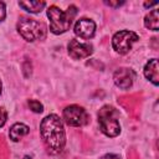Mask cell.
<instances>
[{"label": "cell", "instance_id": "1", "mask_svg": "<svg viewBox=\"0 0 159 159\" xmlns=\"http://www.w3.org/2000/svg\"><path fill=\"white\" fill-rule=\"evenodd\" d=\"M40 133L51 154H58L63 150L66 144V132L63 123L57 114H48L42 119L40 124Z\"/></svg>", "mask_w": 159, "mask_h": 159}, {"label": "cell", "instance_id": "2", "mask_svg": "<svg viewBox=\"0 0 159 159\" xmlns=\"http://www.w3.org/2000/svg\"><path fill=\"white\" fill-rule=\"evenodd\" d=\"M76 14H77V7L75 5H70L66 11L61 10L56 5H51L47 9L51 32H53L55 35H60L70 30Z\"/></svg>", "mask_w": 159, "mask_h": 159}, {"label": "cell", "instance_id": "3", "mask_svg": "<svg viewBox=\"0 0 159 159\" xmlns=\"http://www.w3.org/2000/svg\"><path fill=\"white\" fill-rule=\"evenodd\" d=\"M19 34L29 42H34L37 40H45L47 35V26L39 20L22 16L17 22Z\"/></svg>", "mask_w": 159, "mask_h": 159}, {"label": "cell", "instance_id": "4", "mask_svg": "<svg viewBox=\"0 0 159 159\" xmlns=\"http://www.w3.org/2000/svg\"><path fill=\"white\" fill-rule=\"evenodd\" d=\"M98 124L101 132L107 137H117L120 133V125L117 112L112 106H103L98 112Z\"/></svg>", "mask_w": 159, "mask_h": 159}, {"label": "cell", "instance_id": "5", "mask_svg": "<svg viewBox=\"0 0 159 159\" xmlns=\"http://www.w3.org/2000/svg\"><path fill=\"white\" fill-rule=\"evenodd\" d=\"M139 40V36L129 30H122L114 34L112 39V46L119 55H125L132 50V46Z\"/></svg>", "mask_w": 159, "mask_h": 159}, {"label": "cell", "instance_id": "6", "mask_svg": "<svg viewBox=\"0 0 159 159\" xmlns=\"http://www.w3.org/2000/svg\"><path fill=\"white\" fill-rule=\"evenodd\" d=\"M63 119L71 127H82L88 123V113L83 107L77 104L67 106L63 109Z\"/></svg>", "mask_w": 159, "mask_h": 159}, {"label": "cell", "instance_id": "7", "mask_svg": "<svg viewBox=\"0 0 159 159\" xmlns=\"http://www.w3.org/2000/svg\"><path fill=\"white\" fill-rule=\"evenodd\" d=\"M68 55L75 60H82L92 55L93 46L89 42H80L76 39H72L67 45Z\"/></svg>", "mask_w": 159, "mask_h": 159}, {"label": "cell", "instance_id": "8", "mask_svg": "<svg viewBox=\"0 0 159 159\" xmlns=\"http://www.w3.org/2000/svg\"><path fill=\"white\" fill-rule=\"evenodd\" d=\"M134 78H135V72L128 67H120L113 75V81L116 86L122 89H128L129 87H132Z\"/></svg>", "mask_w": 159, "mask_h": 159}, {"label": "cell", "instance_id": "9", "mask_svg": "<svg viewBox=\"0 0 159 159\" xmlns=\"http://www.w3.org/2000/svg\"><path fill=\"white\" fill-rule=\"evenodd\" d=\"M94 31H96V24L91 19L82 17L77 20V22L75 24V34L81 39L89 40L91 37H93Z\"/></svg>", "mask_w": 159, "mask_h": 159}, {"label": "cell", "instance_id": "10", "mask_svg": "<svg viewBox=\"0 0 159 159\" xmlns=\"http://www.w3.org/2000/svg\"><path fill=\"white\" fill-rule=\"evenodd\" d=\"M144 76L154 86L159 84V67L157 58H152L149 60V62H147V65L144 66Z\"/></svg>", "mask_w": 159, "mask_h": 159}, {"label": "cell", "instance_id": "11", "mask_svg": "<svg viewBox=\"0 0 159 159\" xmlns=\"http://www.w3.org/2000/svg\"><path fill=\"white\" fill-rule=\"evenodd\" d=\"M30 132V128L24 124V123H15L11 125L10 132H9V137L12 142H19L22 137H25L27 133Z\"/></svg>", "mask_w": 159, "mask_h": 159}, {"label": "cell", "instance_id": "12", "mask_svg": "<svg viewBox=\"0 0 159 159\" xmlns=\"http://www.w3.org/2000/svg\"><path fill=\"white\" fill-rule=\"evenodd\" d=\"M19 5L24 10H26L31 14H37L46 6V2L39 1V0H26V1H19Z\"/></svg>", "mask_w": 159, "mask_h": 159}, {"label": "cell", "instance_id": "13", "mask_svg": "<svg viewBox=\"0 0 159 159\" xmlns=\"http://www.w3.org/2000/svg\"><path fill=\"white\" fill-rule=\"evenodd\" d=\"M144 25H145L147 29H149L152 31H158V29H159V15H158L157 9H153L149 14L145 15Z\"/></svg>", "mask_w": 159, "mask_h": 159}, {"label": "cell", "instance_id": "14", "mask_svg": "<svg viewBox=\"0 0 159 159\" xmlns=\"http://www.w3.org/2000/svg\"><path fill=\"white\" fill-rule=\"evenodd\" d=\"M27 104H29L30 109H31L32 112H35V113H41V112L43 111V106H42V103H40V102L36 101V99H29Z\"/></svg>", "mask_w": 159, "mask_h": 159}, {"label": "cell", "instance_id": "15", "mask_svg": "<svg viewBox=\"0 0 159 159\" xmlns=\"http://www.w3.org/2000/svg\"><path fill=\"white\" fill-rule=\"evenodd\" d=\"M6 119H7V112L4 107H0V128L6 123Z\"/></svg>", "mask_w": 159, "mask_h": 159}, {"label": "cell", "instance_id": "16", "mask_svg": "<svg viewBox=\"0 0 159 159\" xmlns=\"http://www.w3.org/2000/svg\"><path fill=\"white\" fill-rule=\"evenodd\" d=\"M5 15H6V11H5V4L2 1H0V22L5 19Z\"/></svg>", "mask_w": 159, "mask_h": 159}, {"label": "cell", "instance_id": "17", "mask_svg": "<svg viewBox=\"0 0 159 159\" xmlns=\"http://www.w3.org/2000/svg\"><path fill=\"white\" fill-rule=\"evenodd\" d=\"M104 4L106 5H109V6H113V7H119L120 5H123L124 4V1H104Z\"/></svg>", "mask_w": 159, "mask_h": 159}, {"label": "cell", "instance_id": "18", "mask_svg": "<svg viewBox=\"0 0 159 159\" xmlns=\"http://www.w3.org/2000/svg\"><path fill=\"white\" fill-rule=\"evenodd\" d=\"M99 159H120L117 154H112V153H109V154H104L103 157H101Z\"/></svg>", "mask_w": 159, "mask_h": 159}, {"label": "cell", "instance_id": "19", "mask_svg": "<svg viewBox=\"0 0 159 159\" xmlns=\"http://www.w3.org/2000/svg\"><path fill=\"white\" fill-rule=\"evenodd\" d=\"M158 2L157 1H154V2H144V6L145 7H150V6H154V5H157Z\"/></svg>", "mask_w": 159, "mask_h": 159}, {"label": "cell", "instance_id": "20", "mask_svg": "<svg viewBox=\"0 0 159 159\" xmlns=\"http://www.w3.org/2000/svg\"><path fill=\"white\" fill-rule=\"evenodd\" d=\"M1 89H2V83H1V80H0V93H1Z\"/></svg>", "mask_w": 159, "mask_h": 159}, {"label": "cell", "instance_id": "21", "mask_svg": "<svg viewBox=\"0 0 159 159\" xmlns=\"http://www.w3.org/2000/svg\"><path fill=\"white\" fill-rule=\"evenodd\" d=\"M24 159H31V157H27L26 155V157H24Z\"/></svg>", "mask_w": 159, "mask_h": 159}]
</instances>
